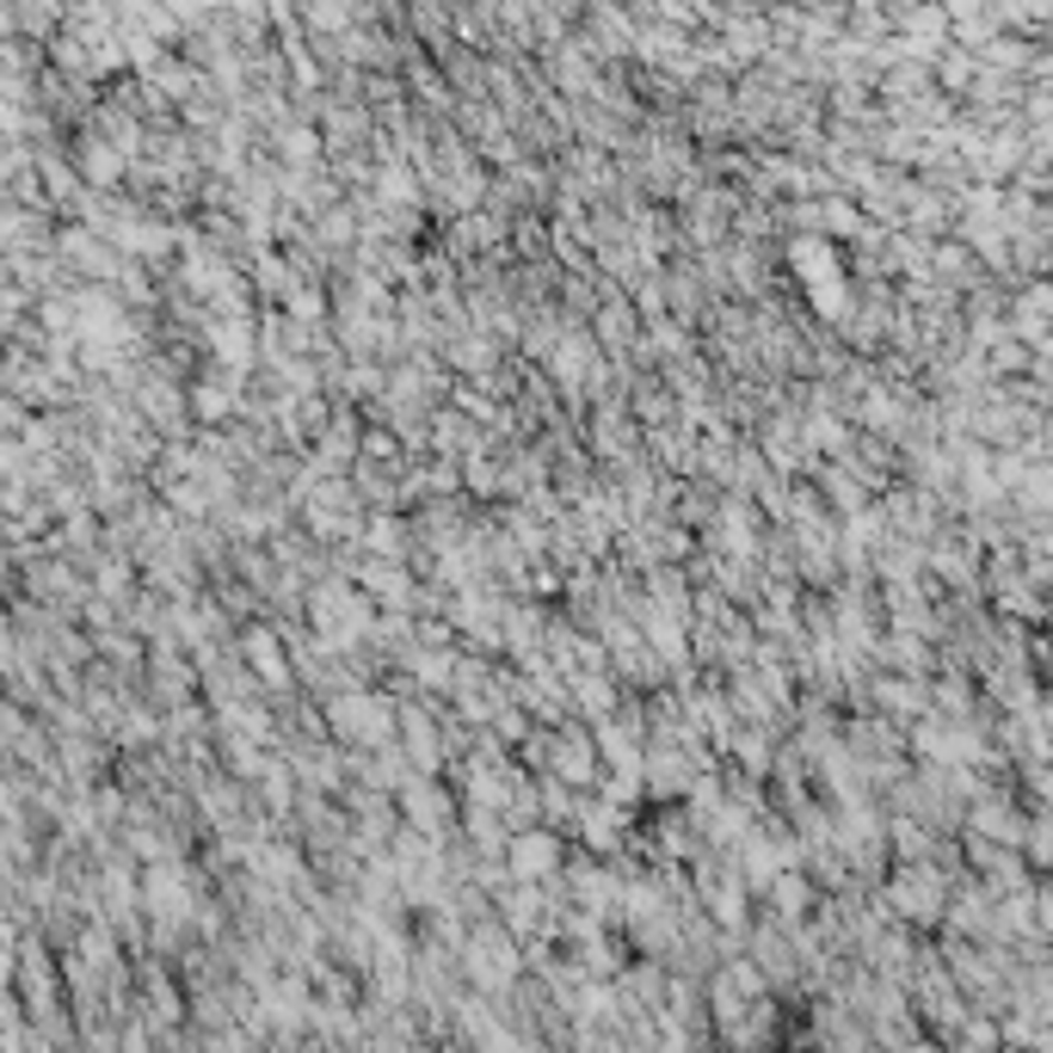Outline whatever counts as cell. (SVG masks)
Here are the masks:
<instances>
[{"label":"cell","mask_w":1053,"mask_h":1053,"mask_svg":"<svg viewBox=\"0 0 1053 1053\" xmlns=\"http://www.w3.org/2000/svg\"><path fill=\"white\" fill-rule=\"evenodd\" d=\"M309 617H314V635H321L326 653H345L357 641L370 635V605H364V591L345 586V579H326V586L309 591Z\"/></svg>","instance_id":"1"},{"label":"cell","mask_w":1053,"mask_h":1053,"mask_svg":"<svg viewBox=\"0 0 1053 1053\" xmlns=\"http://www.w3.org/2000/svg\"><path fill=\"white\" fill-rule=\"evenodd\" d=\"M395 702L376 697V690H357V684H345V690H333L326 697V728H333V740H352V745H376V752H388V733H395Z\"/></svg>","instance_id":"2"},{"label":"cell","mask_w":1053,"mask_h":1053,"mask_svg":"<svg viewBox=\"0 0 1053 1053\" xmlns=\"http://www.w3.org/2000/svg\"><path fill=\"white\" fill-rule=\"evenodd\" d=\"M241 659H247V678H265L271 690H290V666H284L278 629H265V622L241 629Z\"/></svg>","instance_id":"3"},{"label":"cell","mask_w":1053,"mask_h":1053,"mask_svg":"<svg viewBox=\"0 0 1053 1053\" xmlns=\"http://www.w3.org/2000/svg\"><path fill=\"white\" fill-rule=\"evenodd\" d=\"M598 758H605V752H598V740H586V733L579 728H561L555 733V752H548V771H555V783H591V776H598Z\"/></svg>","instance_id":"4"},{"label":"cell","mask_w":1053,"mask_h":1053,"mask_svg":"<svg viewBox=\"0 0 1053 1053\" xmlns=\"http://www.w3.org/2000/svg\"><path fill=\"white\" fill-rule=\"evenodd\" d=\"M63 259L80 265V271H93V278L124 271V265H118V253H111V241H106V234H93V229H63Z\"/></svg>","instance_id":"5"},{"label":"cell","mask_w":1053,"mask_h":1053,"mask_svg":"<svg viewBox=\"0 0 1053 1053\" xmlns=\"http://www.w3.org/2000/svg\"><path fill=\"white\" fill-rule=\"evenodd\" d=\"M401 728H407V764H413V771H437V764H444V745H437V728L432 721H425V709H413V702H407L401 709Z\"/></svg>","instance_id":"6"},{"label":"cell","mask_w":1053,"mask_h":1053,"mask_svg":"<svg viewBox=\"0 0 1053 1053\" xmlns=\"http://www.w3.org/2000/svg\"><path fill=\"white\" fill-rule=\"evenodd\" d=\"M357 579L370 586V598H383V605H419L413 598V579H407L401 561H364L357 567Z\"/></svg>","instance_id":"7"},{"label":"cell","mask_w":1053,"mask_h":1053,"mask_svg":"<svg viewBox=\"0 0 1053 1053\" xmlns=\"http://www.w3.org/2000/svg\"><path fill=\"white\" fill-rule=\"evenodd\" d=\"M136 407L148 419H160V425H173V419H179V388H173L167 376H142V383H136Z\"/></svg>","instance_id":"8"},{"label":"cell","mask_w":1053,"mask_h":1053,"mask_svg":"<svg viewBox=\"0 0 1053 1053\" xmlns=\"http://www.w3.org/2000/svg\"><path fill=\"white\" fill-rule=\"evenodd\" d=\"M75 160H80V173H87V179H99V186H111V179H118V167H124V155H118V148L99 136V130L80 142V155H75Z\"/></svg>","instance_id":"9"},{"label":"cell","mask_w":1053,"mask_h":1053,"mask_svg":"<svg viewBox=\"0 0 1053 1053\" xmlns=\"http://www.w3.org/2000/svg\"><path fill=\"white\" fill-rule=\"evenodd\" d=\"M432 789H437V783H425V776H413V783H407V789H401L407 813H413V820H425V825L450 820V801H444V795H432Z\"/></svg>","instance_id":"10"},{"label":"cell","mask_w":1053,"mask_h":1053,"mask_svg":"<svg viewBox=\"0 0 1053 1053\" xmlns=\"http://www.w3.org/2000/svg\"><path fill=\"white\" fill-rule=\"evenodd\" d=\"M764 456H771L776 468H795V463H801V425L771 419V432H764Z\"/></svg>","instance_id":"11"},{"label":"cell","mask_w":1053,"mask_h":1053,"mask_svg":"<svg viewBox=\"0 0 1053 1053\" xmlns=\"http://www.w3.org/2000/svg\"><path fill=\"white\" fill-rule=\"evenodd\" d=\"M450 241H456V253L499 247V222H494V217H456V229H450Z\"/></svg>","instance_id":"12"},{"label":"cell","mask_w":1053,"mask_h":1053,"mask_svg":"<svg viewBox=\"0 0 1053 1053\" xmlns=\"http://www.w3.org/2000/svg\"><path fill=\"white\" fill-rule=\"evenodd\" d=\"M364 543H370V555L376 561H401L407 555V524H395V518H370V524H364Z\"/></svg>","instance_id":"13"},{"label":"cell","mask_w":1053,"mask_h":1053,"mask_svg":"<svg viewBox=\"0 0 1053 1053\" xmlns=\"http://www.w3.org/2000/svg\"><path fill=\"white\" fill-rule=\"evenodd\" d=\"M574 702L586 714H598V721H610V709H617V690H610V678H591V672H579L574 678Z\"/></svg>","instance_id":"14"},{"label":"cell","mask_w":1053,"mask_h":1053,"mask_svg":"<svg viewBox=\"0 0 1053 1053\" xmlns=\"http://www.w3.org/2000/svg\"><path fill=\"white\" fill-rule=\"evenodd\" d=\"M376 191H383L388 210H407V203L419 198V186H413V173H407V167H383V173H376Z\"/></svg>","instance_id":"15"},{"label":"cell","mask_w":1053,"mask_h":1053,"mask_svg":"<svg viewBox=\"0 0 1053 1053\" xmlns=\"http://www.w3.org/2000/svg\"><path fill=\"white\" fill-rule=\"evenodd\" d=\"M284 160H290V167H314V148H321V136H314L309 124H284Z\"/></svg>","instance_id":"16"},{"label":"cell","mask_w":1053,"mask_h":1053,"mask_svg":"<svg viewBox=\"0 0 1053 1053\" xmlns=\"http://www.w3.org/2000/svg\"><path fill=\"white\" fill-rule=\"evenodd\" d=\"M191 407H198L203 419H229L234 413V395H229V383H198V388H191Z\"/></svg>","instance_id":"17"},{"label":"cell","mask_w":1053,"mask_h":1053,"mask_svg":"<svg viewBox=\"0 0 1053 1053\" xmlns=\"http://www.w3.org/2000/svg\"><path fill=\"white\" fill-rule=\"evenodd\" d=\"M555 863V838L548 832H524L518 838V868H548Z\"/></svg>","instance_id":"18"},{"label":"cell","mask_w":1053,"mask_h":1053,"mask_svg":"<svg viewBox=\"0 0 1053 1053\" xmlns=\"http://www.w3.org/2000/svg\"><path fill=\"white\" fill-rule=\"evenodd\" d=\"M352 234H357L352 210H326V217H321V241H326V247H352Z\"/></svg>","instance_id":"19"},{"label":"cell","mask_w":1053,"mask_h":1053,"mask_svg":"<svg viewBox=\"0 0 1053 1053\" xmlns=\"http://www.w3.org/2000/svg\"><path fill=\"white\" fill-rule=\"evenodd\" d=\"M666 413H672V407H666V388H635V419H653V425H659Z\"/></svg>","instance_id":"20"},{"label":"cell","mask_w":1053,"mask_h":1053,"mask_svg":"<svg viewBox=\"0 0 1053 1053\" xmlns=\"http://www.w3.org/2000/svg\"><path fill=\"white\" fill-rule=\"evenodd\" d=\"M290 314H296V321H321V314H326L321 290H309V284H302V290L290 296Z\"/></svg>","instance_id":"21"},{"label":"cell","mask_w":1053,"mask_h":1053,"mask_svg":"<svg viewBox=\"0 0 1053 1053\" xmlns=\"http://www.w3.org/2000/svg\"><path fill=\"white\" fill-rule=\"evenodd\" d=\"M265 801H271V807L290 801V771H284V764H271V771H265Z\"/></svg>","instance_id":"22"},{"label":"cell","mask_w":1053,"mask_h":1053,"mask_svg":"<svg viewBox=\"0 0 1053 1053\" xmlns=\"http://www.w3.org/2000/svg\"><path fill=\"white\" fill-rule=\"evenodd\" d=\"M309 25L333 32V25H357V13H352V7H314V13H309Z\"/></svg>","instance_id":"23"}]
</instances>
